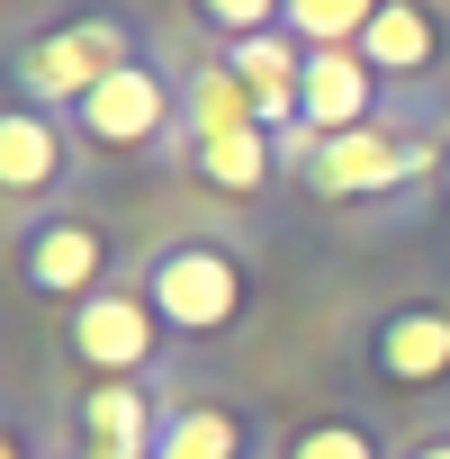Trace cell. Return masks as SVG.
<instances>
[{"instance_id":"d6986e66","label":"cell","mask_w":450,"mask_h":459,"mask_svg":"<svg viewBox=\"0 0 450 459\" xmlns=\"http://www.w3.org/2000/svg\"><path fill=\"white\" fill-rule=\"evenodd\" d=\"M0 459H37V441H28L19 423H0Z\"/></svg>"},{"instance_id":"4fadbf2b","label":"cell","mask_w":450,"mask_h":459,"mask_svg":"<svg viewBox=\"0 0 450 459\" xmlns=\"http://www.w3.org/2000/svg\"><path fill=\"white\" fill-rule=\"evenodd\" d=\"M180 126H189V144H207V135H244V126H262V108H253V91L235 82V64H198L189 91H180Z\"/></svg>"},{"instance_id":"8992f818","label":"cell","mask_w":450,"mask_h":459,"mask_svg":"<svg viewBox=\"0 0 450 459\" xmlns=\"http://www.w3.org/2000/svg\"><path fill=\"white\" fill-rule=\"evenodd\" d=\"M73 117H82V135H91V144H117V153H126V144L171 135V126H180V100H171V82H162L153 64H126V73H117V82H100Z\"/></svg>"},{"instance_id":"277c9868","label":"cell","mask_w":450,"mask_h":459,"mask_svg":"<svg viewBox=\"0 0 450 459\" xmlns=\"http://www.w3.org/2000/svg\"><path fill=\"white\" fill-rule=\"evenodd\" d=\"M162 333H171V325L153 316L144 289H100V298L73 307V360L100 369V378H144L153 351H162Z\"/></svg>"},{"instance_id":"ffe728a7","label":"cell","mask_w":450,"mask_h":459,"mask_svg":"<svg viewBox=\"0 0 450 459\" xmlns=\"http://www.w3.org/2000/svg\"><path fill=\"white\" fill-rule=\"evenodd\" d=\"M82 459H153V450H108V441H82Z\"/></svg>"},{"instance_id":"5b68a950","label":"cell","mask_w":450,"mask_h":459,"mask_svg":"<svg viewBox=\"0 0 450 459\" xmlns=\"http://www.w3.org/2000/svg\"><path fill=\"white\" fill-rule=\"evenodd\" d=\"M19 280H28L37 298H64V307L100 298V289H108V235H100V216H82V207L37 216L28 244H19Z\"/></svg>"},{"instance_id":"2e32d148","label":"cell","mask_w":450,"mask_h":459,"mask_svg":"<svg viewBox=\"0 0 450 459\" xmlns=\"http://www.w3.org/2000/svg\"><path fill=\"white\" fill-rule=\"evenodd\" d=\"M280 459H387V450H378L369 423H351V414H316V423H298V432L280 441Z\"/></svg>"},{"instance_id":"e0dca14e","label":"cell","mask_w":450,"mask_h":459,"mask_svg":"<svg viewBox=\"0 0 450 459\" xmlns=\"http://www.w3.org/2000/svg\"><path fill=\"white\" fill-rule=\"evenodd\" d=\"M198 19L235 46V37H262V28H280L289 19V0H198Z\"/></svg>"},{"instance_id":"6da1fadb","label":"cell","mask_w":450,"mask_h":459,"mask_svg":"<svg viewBox=\"0 0 450 459\" xmlns=\"http://www.w3.org/2000/svg\"><path fill=\"white\" fill-rule=\"evenodd\" d=\"M144 298H153V316H162L180 342L235 333V325H244V253L216 244V235H180V244L153 253Z\"/></svg>"},{"instance_id":"7a4b0ae2","label":"cell","mask_w":450,"mask_h":459,"mask_svg":"<svg viewBox=\"0 0 450 459\" xmlns=\"http://www.w3.org/2000/svg\"><path fill=\"white\" fill-rule=\"evenodd\" d=\"M135 64V37H126V19H64V28H46V37H28L19 46V64H10V82H19V100L28 108H82L100 82H117Z\"/></svg>"},{"instance_id":"3957f363","label":"cell","mask_w":450,"mask_h":459,"mask_svg":"<svg viewBox=\"0 0 450 459\" xmlns=\"http://www.w3.org/2000/svg\"><path fill=\"white\" fill-rule=\"evenodd\" d=\"M298 180L316 198H387V189L441 180V144L405 135V126H351V135H316V153L298 162Z\"/></svg>"},{"instance_id":"8fae6325","label":"cell","mask_w":450,"mask_h":459,"mask_svg":"<svg viewBox=\"0 0 450 459\" xmlns=\"http://www.w3.org/2000/svg\"><path fill=\"white\" fill-rule=\"evenodd\" d=\"M153 459H253V441H244V414H235V405L180 396V405H162Z\"/></svg>"},{"instance_id":"9a60e30c","label":"cell","mask_w":450,"mask_h":459,"mask_svg":"<svg viewBox=\"0 0 450 459\" xmlns=\"http://www.w3.org/2000/svg\"><path fill=\"white\" fill-rule=\"evenodd\" d=\"M378 10H387V0H289L280 28H289L298 46H360Z\"/></svg>"},{"instance_id":"5bb4252c","label":"cell","mask_w":450,"mask_h":459,"mask_svg":"<svg viewBox=\"0 0 450 459\" xmlns=\"http://www.w3.org/2000/svg\"><path fill=\"white\" fill-rule=\"evenodd\" d=\"M189 162H198V180L225 189V198H262L271 171H280V144H271L262 126H244V135H207V144H189Z\"/></svg>"},{"instance_id":"ac0fdd59","label":"cell","mask_w":450,"mask_h":459,"mask_svg":"<svg viewBox=\"0 0 450 459\" xmlns=\"http://www.w3.org/2000/svg\"><path fill=\"white\" fill-rule=\"evenodd\" d=\"M396 459H450V432H414V441H405Z\"/></svg>"},{"instance_id":"7c38bea8","label":"cell","mask_w":450,"mask_h":459,"mask_svg":"<svg viewBox=\"0 0 450 459\" xmlns=\"http://www.w3.org/2000/svg\"><path fill=\"white\" fill-rule=\"evenodd\" d=\"M153 432H162V405L144 396V378H91V387H82V441L153 450Z\"/></svg>"},{"instance_id":"ba28073f","label":"cell","mask_w":450,"mask_h":459,"mask_svg":"<svg viewBox=\"0 0 450 459\" xmlns=\"http://www.w3.org/2000/svg\"><path fill=\"white\" fill-rule=\"evenodd\" d=\"M378 126V73L360 46H307V135Z\"/></svg>"},{"instance_id":"30bf717a","label":"cell","mask_w":450,"mask_h":459,"mask_svg":"<svg viewBox=\"0 0 450 459\" xmlns=\"http://www.w3.org/2000/svg\"><path fill=\"white\" fill-rule=\"evenodd\" d=\"M360 55H369L378 82H423V73L450 55L441 10H432V0H387V10L369 19V37H360Z\"/></svg>"},{"instance_id":"44dd1931","label":"cell","mask_w":450,"mask_h":459,"mask_svg":"<svg viewBox=\"0 0 450 459\" xmlns=\"http://www.w3.org/2000/svg\"><path fill=\"white\" fill-rule=\"evenodd\" d=\"M441 198H450V144H441Z\"/></svg>"},{"instance_id":"9c48e42d","label":"cell","mask_w":450,"mask_h":459,"mask_svg":"<svg viewBox=\"0 0 450 459\" xmlns=\"http://www.w3.org/2000/svg\"><path fill=\"white\" fill-rule=\"evenodd\" d=\"M73 171V135L55 108H0V198H46Z\"/></svg>"},{"instance_id":"52a82bcc","label":"cell","mask_w":450,"mask_h":459,"mask_svg":"<svg viewBox=\"0 0 450 459\" xmlns=\"http://www.w3.org/2000/svg\"><path fill=\"white\" fill-rule=\"evenodd\" d=\"M369 369L387 378V387H405V396H423V387H441L450 378V307H387L378 316V333H369Z\"/></svg>"}]
</instances>
